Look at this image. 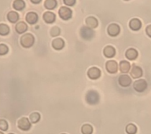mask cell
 Instances as JSON below:
<instances>
[{
    "label": "cell",
    "instance_id": "cell-6",
    "mask_svg": "<svg viewBox=\"0 0 151 134\" xmlns=\"http://www.w3.org/2000/svg\"><path fill=\"white\" fill-rule=\"evenodd\" d=\"M101 75V71H100L99 68H96V67L91 68L89 70H88V71H87V76L92 80L98 79L99 78H100Z\"/></svg>",
    "mask_w": 151,
    "mask_h": 134
},
{
    "label": "cell",
    "instance_id": "cell-18",
    "mask_svg": "<svg viewBox=\"0 0 151 134\" xmlns=\"http://www.w3.org/2000/svg\"><path fill=\"white\" fill-rule=\"evenodd\" d=\"M131 69V64L129 62L126 61H122L120 63V71L122 73H127L129 72Z\"/></svg>",
    "mask_w": 151,
    "mask_h": 134
},
{
    "label": "cell",
    "instance_id": "cell-21",
    "mask_svg": "<svg viewBox=\"0 0 151 134\" xmlns=\"http://www.w3.org/2000/svg\"><path fill=\"white\" fill-rule=\"evenodd\" d=\"M7 19L9 22L11 23H15L17 21H18L19 19V15L17 12H9V14H7Z\"/></svg>",
    "mask_w": 151,
    "mask_h": 134
},
{
    "label": "cell",
    "instance_id": "cell-27",
    "mask_svg": "<svg viewBox=\"0 0 151 134\" xmlns=\"http://www.w3.org/2000/svg\"><path fill=\"white\" fill-rule=\"evenodd\" d=\"M9 32V28L6 24H0V35H6Z\"/></svg>",
    "mask_w": 151,
    "mask_h": 134
},
{
    "label": "cell",
    "instance_id": "cell-35",
    "mask_svg": "<svg viewBox=\"0 0 151 134\" xmlns=\"http://www.w3.org/2000/svg\"><path fill=\"white\" fill-rule=\"evenodd\" d=\"M125 1H128V0H125Z\"/></svg>",
    "mask_w": 151,
    "mask_h": 134
},
{
    "label": "cell",
    "instance_id": "cell-1",
    "mask_svg": "<svg viewBox=\"0 0 151 134\" xmlns=\"http://www.w3.org/2000/svg\"><path fill=\"white\" fill-rule=\"evenodd\" d=\"M86 101L89 104L94 105L97 104L99 101V95L96 91L94 90H91L86 95Z\"/></svg>",
    "mask_w": 151,
    "mask_h": 134
},
{
    "label": "cell",
    "instance_id": "cell-10",
    "mask_svg": "<svg viewBox=\"0 0 151 134\" xmlns=\"http://www.w3.org/2000/svg\"><path fill=\"white\" fill-rule=\"evenodd\" d=\"M59 16L63 20H68L72 16V10L68 7H61L59 9Z\"/></svg>",
    "mask_w": 151,
    "mask_h": 134
},
{
    "label": "cell",
    "instance_id": "cell-14",
    "mask_svg": "<svg viewBox=\"0 0 151 134\" xmlns=\"http://www.w3.org/2000/svg\"><path fill=\"white\" fill-rule=\"evenodd\" d=\"M103 53L106 57H107V58H112V57H113V56H115L116 50L113 46H106V48L104 49Z\"/></svg>",
    "mask_w": 151,
    "mask_h": 134
},
{
    "label": "cell",
    "instance_id": "cell-32",
    "mask_svg": "<svg viewBox=\"0 0 151 134\" xmlns=\"http://www.w3.org/2000/svg\"><path fill=\"white\" fill-rule=\"evenodd\" d=\"M146 32L149 37L151 38V24H150V25H148L147 27H146Z\"/></svg>",
    "mask_w": 151,
    "mask_h": 134
},
{
    "label": "cell",
    "instance_id": "cell-22",
    "mask_svg": "<svg viewBox=\"0 0 151 134\" xmlns=\"http://www.w3.org/2000/svg\"><path fill=\"white\" fill-rule=\"evenodd\" d=\"M13 6H14V8L16 10H19L20 11V10H22L24 8L25 3H24L23 0H15L14 2Z\"/></svg>",
    "mask_w": 151,
    "mask_h": 134
},
{
    "label": "cell",
    "instance_id": "cell-12",
    "mask_svg": "<svg viewBox=\"0 0 151 134\" xmlns=\"http://www.w3.org/2000/svg\"><path fill=\"white\" fill-rule=\"evenodd\" d=\"M129 27L132 31H138L141 28L142 22L139 19L133 18L130 21Z\"/></svg>",
    "mask_w": 151,
    "mask_h": 134
},
{
    "label": "cell",
    "instance_id": "cell-11",
    "mask_svg": "<svg viewBox=\"0 0 151 134\" xmlns=\"http://www.w3.org/2000/svg\"><path fill=\"white\" fill-rule=\"evenodd\" d=\"M107 31L110 36H116V35H119L120 31V26L116 24H111L108 27Z\"/></svg>",
    "mask_w": 151,
    "mask_h": 134
},
{
    "label": "cell",
    "instance_id": "cell-26",
    "mask_svg": "<svg viewBox=\"0 0 151 134\" xmlns=\"http://www.w3.org/2000/svg\"><path fill=\"white\" fill-rule=\"evenodd\" d=\"M45 7L48 9H54L57 6L56 0H46L44 3Z\"/></svg>",
    "mask_w": 151,
    "mask_h": 134
},
{
    "label": "cell",
    "instance_id": "cell-17",
    "mask_svg": "<svg viewBox=\"0 0 151 134\" xmlns=\"http://www.w3.org/2000/svg\"><path fill=\"white\" fill-rule=\"evenodd\" d=\"M43 20L48 24L54 23L55 21V15L52 12H46L43 14Z\"/></svg>",
    "mask_w": 151,
    "mask_h": 134
},
{
    "label": "cell",
    "instance_id": "cell-15",
    "mask_svg": "<svg viewBox=\"0 0 151 134\" xmlns=\"http://www.w3.org/2000/svg\"><path fill=\"white\" fill-rule=\"evenodd\" d=\"M26 21L28 24H34L37 22L38 21V16L37 14L33 12H30L26 15Z\"/></svg>",
    "mask_w": 151,
    "mask_h": 134
},
{
    "label": "cell",
    "instance_id": "cell-16",
    "mask_svg": "<svg viewBox=\"0 0 151 134\" xmlns=\"http://www.w3.org/2000/svg\"><path fill=\"white\" fill-rule=\"evenodd\" d=\"M64 46H65V42L61 38H56L54 39L52 42V46L53 48L57 50H60V49H63Z\"/></svg>",
    "mask_w": 151,
    "mask_h": 134
},
{
    "label": "cell",
    "instance_id": "cell-3",
    "mask_svg": "<svg viewBox=\"0 0 151 134\" xmlns=\"http://www.w3.org/2000/svg\"><path fill=\"white\" fill-rule=\"evenodd\" d=\"M17 126L20 129L23 130V131H28L31 129L32 126V123H31L30 120L28 119V118H21L18 120L17 122Z\"/></svg>",
    "mask_w": 151,
    "mask_h": 134
},
{
    "label": "cell",
    "instance_id": "cell-20",
    "mask_svg": "<svg viewBox=\"0 0 151 134\" xmlns=\"http://www.w3.org/2000/svg\"><path fill=\"white\" fill-rule=\"evenodd\" d=\"M16 28V31H17V33H19V34H22V33H24L26 30H27L28 27H27V24H26L24 22L21 21V22H19V23L17 24L16 28Z\"/></svg>",
    "mask_w": 151,
    "mask_h": 134
},
{
    "label": "cell",
    "instance_id": "cell-30",
    "mask_svg": "<svg viewBox=\"0 0 151 134\" xmlns=\"http://www.w3.org/2000/svg\"><path fill=\"white\" fill-rule=\"evenodd\" d=\"M59 34H60V28H58V27H54V28H51L50 35L52 37H56V36L59 35Z\"/></svg>",
    "mask_w": 151,
    "mask_h": 134
},
{
    "label": "cell",
    "instance_id": "cell-9",
    "mask_svg": "<svg viewBox=\"0 0 151 134\" xmlns=\"http://www.w3.org/2000/svg\"><path fill=\"white\" fill-rule=\"evenodd\" d=\"M118 82L122 87H127L132 84V78L127 75H120L118 78Z\"/></svg>",
    "mask_w": 151,
    "mask_h": 134
},
{
    "label": "cell",
    "instance_id": "cell-5",
    "mask_svg": "<svg viewBox=\"0 0 151 134\" xmlns=\"http://www.w3.org/2000/svg\"><path fill=\"white\" fill-rule=\"evenodd\" d=\"M80 35L84 39L90 40L94 37V32L89 27H83L80 30Z\"/></svg>",
    "mask_w": 151,
    "mask_h": 134
},
{
    "label": "cell",
    "instance_id": "cell-29",
    "mask_svg": "<svg viewBox=\"0 0 151 134\" xmlns=\"http://www.w3.org/2000/svg\"><path fill=\"white\" fill-rule=\"evenodd\" d=\"M0 129L2 131H7L8 130V123L6 120L0 119Z\"/></svg>",
    "mask_w": 151,
    "mask_h": 134
},
{
    "label": "cell",
    "instance_id": "cell-2",
    "mask_svg": "<svg viewBox=\"0 0 151 134\" xmlns=\"http://www.w3.org/2000/svg\"><path fill=\"white\" fill-rule=\"evenodd\" d=\"M34 37L31 34H25L21 38V44L24 48H29L34 44Z\"/></svg>",
    "mask_w": 151,
    "mask_h": 134
},
{
    "label": "cell",
    "instance_id": "cell-33",
    "mask_svg": "<svg viewBox=\"0 0 151 134\" xmlns=\"http://www.w3.org/2000/svg\"><path fill=\"white\" fill-rule=\"evenodd\" d=\"M31 2H33V3H35V4H36V3H39V2H41V0H31Z\"/></svg>",
    "mask_w": 151,
    "mask_h": 134
},
{
    "label": "cell",
    "instance_id": "cell-24",
    "mask_svg": "<svg viewBox=\"0 0 151 134\" xmlns=\"http://www.w3.org/2000/svg\"><path fill=\"white\" fill-rule=\"evenodd\" d=\"M29 120H30L31 123H37L40 120V113L38 112H33L29 116Z\"/></svg>",
    "mask_w": 151,
    "mask_h": 134
},
{
    "label": "cell",
    "instance_id": "cell-31",
    "mask_svg": "<svg viewBox=\"0 0 151 134\" xmlns=\"http://www.w3.org/2000/svg\"><path fill=\"white\" fill-rule=\"evenodd\" d=\"M64 3L66 6H73L76 3V0H64Z\"/></svg>",
    "mask_w": 151,
    "mask_h": 134
},
{
    "label": "cell",
    "instance_id": "cell-34",
    "mask_svg": "<svg viewBox=\"0 0 151 134\" xmlns=\"http://www.w3.org/2000/svg\"><path fill=\"white\" fill-rule=\"evenodd\" d=\"M0 134H3V133H2V132H0Z\"/></svg>",
    "mask_w": 151,
    "mask_h": 134
},
{
    "label": "cell",
    "instance_id": "cell-19",
    "mask_svg": "<svg viewBox=\"0 0 151 134\" xmlns=\"http://www.w3.org/2000/svg\"><path fill=\"white\" fill-rule=\"evenodd\" d=\"M86 23H87V26L91 28H96L98 24H99V22L97 21L96 18H94V16H89L86 19Z\"/></svg>",
    "mask_w": 151,
    "mask_h": 134
},
{
    "label": "cell",
    "instance_id": "cell-28",
    "mask_svg": "<svg viewBox=\"0 0 151 134\" xmlns=\"http://www.w3.org/2000/svg\"><path fill=\"white\" fill-rule=\"evenodd\" d=\"M9 49L6 45L5 44H0V56H3L8 53Z\"/></svg>",
    "mask_w": 151,
    "mask_h": 134
},
{
    "label": "cell",
    "instance_id": "cell-25",
    "mask_svg": "<svg viewBox=\"0 0 151 134\" xmlns=\"http://www.w3.org/2000/svg\"><path fill=\"white\" fill-rule=\"evenodd\" d=\"M125 130H126V133L127 134H135L137 133V127L135 125L131 123V124H128L126 126Z\"/></svg>",
    "mask_w": 151,
    "mask_h": 134
},
{
    "label": "cell",
    "instance_id": "cell-36",
    "mask_svg": "<svg viewBox=\"0 0 151 134\" xmlns=\"http://www.w3.org/2000/svg\"><path fill=\"white\" fill-rule=\"evenodd\" d=\"M9 134H14V133H9Z\"/></svg>",
    "mask_w": 151,
    "mask_h": 134
},
{
    "label": "cell",
    "instance_id": "cell-23",
    "mask_svg": "<svg viewBox=\"0 0 151 134\" xmlns=\"http://www.w3.org/2000/svg\"><path fill=\"white\" fill-rule=\"evenodd\" d=\"M81 132L83 134H92L93 127L89 124H84L81 128Z\"/></svg>",
    "mask_w": 151,
    "mask_h": 134
},
{
    "label": "cell",
    "instance_id": "cell-13",
    "mask_svg": "<svg viewBox=\"0 0 151 134\" xmlns=\"http://www.w3.org/2000/svg\"><path fill=\"white\" fill-rule=\"evenodd\" d=\"M138 51H137L135 49H133V48H131V49H128L125 53V56L128 60L130 61H134L138 57Z\"/></svg>",
    "mask_w": 151,
    "mask_h": 134
},
{
    "label": "cell",
    "instance_id": "cell-7",
    "mask_svg": "<svg viewBox=\"0 0 151 134\" xmlns=\"http://www.w3.org/2000/svg\"><path fill=\"white\" fill-rule=\"evenodd\" d=\"M106 68L107 71L110 74H115L117 72L118 64L116 61H109L106 63Z\"/></svg>",
    "mask_w": 151,
    "mask_h": 134
},
{
    "label": "cell",
    "instance_id": "cell-37",
    "mask_svg": "<svg viewBox=\"0 0 151 134\" xmlns=\"http://www.w3.org/2000/svg\"><path fill=\"white\" fill-rule=\"evenodd\" d=\"M62 134H65V133H62Z\"/></svg>",
    "mask_w": 151,
    "mask_h": 134
},
{
    "label": "cell",
    "instance_id": "cell-4",
    "mask_svg": "<svg viewBox=\"0 0 151 134\" xmlns=\"http://www.w3.org/2000/svg\"><path fill=\"white\" fill-rule=\"evenodd\" d=\"M133 88L138 93H142L147 88V82L144 79L137 80L133 84Z\"/></svg>",
    "mask_w": 151,
    "mask_h": 134
},
{
    "label": "cell",
    "instance_id": "cell-8",
    "mask_svg": "<svg viewBox=\"0 0 151 134\" xmlns=\"http://www.w3.org/2000/svg\"><path fill=\"white\" fill-rule=\"evenodd\" d=\"M130 75L132 77V78H141L142 75V69L139 66L133 64L132 69H131V71H130Z\"/></svg>",
    "mask_w": 151,
    "mask_h": 134
}]
</instances>
